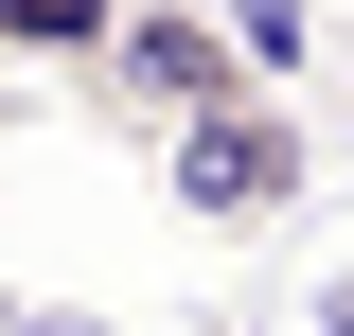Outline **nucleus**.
Here are the masks:
<instances>
[{"label":"nucleus","instance_id":"f257e3e1","mask_svg":"<svg viewBox=\"0 0 354 336\" xmlns=\"http://www.w3.org/2000/svg\"><path fill=\"white\" fill-rule=\"evenodd\" d=\"M160 195L195 212V230H283V212L319 195V142H301V106H283V71H248L230 106H195V124H160Z\"/></svg>","mask_w":354,"mask_h":336},{"label":"nucleus","instance_id":"f03ea898","mask_svg":"<svg viewBox=\"0 0 354 336\" xmlns=\"http://www.w3.org/2000/svg\"><path fill=\"white\" fill-rule=\"evenodd\" d=\"M266 53L230 36V0H124V36H106V88H88V106H106V124H195V106H230V88H248Z\"/></svg>","mask_w":354,"mask_h":336},{"label":"nucleus","instance_id":"7ed1b4c3","mask_svg":"<svg viewBox=\"0 0 354 336\" xmlns=\"http://www.w3.org/2000/svg\"><path fill=\"white\" fill-rule=\"evenodd\" d=\"M106 36H124V0H0V71H71V88H106Z\"/></svg>","mask_w":354,"mask_h":336},{"label":"nucleus","instance_id":"20e7f679","mask_svg":"<svg viewBox=\"0 0 354 336\" xmlns=\"http://www.w3.org/2000/svg\"><path fill=\"white\" fill-rule=\"evenodd\" d=\"M0 336H106V319H71V301H0Z\"/></svg>","mask_w":354,"mask_h":336},{"label":"nucleus","instance_id":"39448f33","mask_svg":"<svg viewBox=\"0 0 354 336\" xmlns=\"http://www.w3.org/2000/svg\"><path fill=\"white\" fill-rule=\"evenodd\" d=\"M301 336H354V283H319V301H301Z\"/></svg>","mask_w":354,"mask_h":336}]
</instances>
